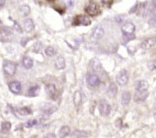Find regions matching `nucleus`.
I'll list each match as a JSON object with an SVG mask.
<instances>
[{
  "label": "nucleus",
  "mask_w": 156,
  "mask_h": 138,
  "mask_svg": "<svg viewBox=\"0 0 156 138\" xmlns=\"http://www.w3.org/2000/svg\"><path fill=\"white\" fill-rule=\"evenodd\" d=\"M3 70L6 75L12 77L17 72V64L9 60H5L3 62Z\"/></svg>",
  "instance_id": "nucleus-1"
},
{
  "label": "nucleus",
  "mask_w": 156,
  "mask_h": 138,
  "mask_svg": "<svg viewBox=\"0 0 156 138\" xmlns=\"http://www.w3.org/2000/svg\"><path fill=\"white\" fill-rule=\"evenodd\" d=\"M13 37V32L10 28L6 26H0V42H9Z\"/></svg>",
  "instance_id": "nucleus-2"
},
{
  "label": "nucleus",
  "mask_w": 156,
  "mask_h": 138,
  "mask_svg": "<svg viewBox=\"0 0 156 138\" xmlns=\"http://www.w3.org/2000/svg\"><path fill=\"white\" fill-rule=\"evenodd\" d=\"M105 34V30H104V27L101 26V25H97L93 31H92V33H91V40L93 42H97V41H99L100 39H102V37L104 36Z\"/></svg>",
  "instance_id": "nucleus-3"
},
{
  "label": "nucleus",
  "mask_w": 156,
  "mask_h": 138,
  "mask_svg": "<svg viewBox=\"0 0 156 138\" xmlns=\"http://www.w3.org/2000/svg\"><path fill=\"white\" fill-rule=\"evenodd\" d=\"M86 12L91 16V17H96L98 15H99L101 13V10H100V8L99 6L95 3V2H90L87 7H86Z\"/></svg>",
  "instance_id": "nucleus-4"
},
{
  "label": "nucleus",
  "mask_w": 156,
  "mask_h": 138,
  "mask_svg": "<svg viewBox=\"0 0 156 138\" xmlns=\"http://www.w3.org/2000/svg\"><path fill=\"white\" fill-rule=\"evenodd\" d=\"M98 111H99V113L101 116H108L109 115L110 111H111V106L109 105V103L105 100H102L99 101V104H98Z\"/></svg>",
  "instance_id": "nucleus-5"
},
{
  "label": "nucleus",
  "mask_w": 156,
  "mask_h": 138,
  "mask_svg": "<svg viewBox=\"0 0 156 138\" xmlns=\"http://www.w3.org/2000/svg\"><path fill=\"white\" fill-rule=\"evenodd\" d=\"M73 24L75 26H89L91 24V20L88 17L86 16H82V15H78L75 16L73 20Z\"/></svg>",
  "instance_id": "nucleus-6"
},
{
  "label": "nucleus",
  "mask_w": 156,
  "mask_h": 138,
  "mask_svg": "<svg viewBox=\"0 0 156 138\" xmlns=\"http://www.w3.org/2000/svg\"><path fill=\"white\" fill-rule=\"evenodd\" d=\"M116 80L119 86L127 85V83L129 81V73L126 69H122L121 71H119V73L116 77Z\"/></svg>",
  "instance_id": "nucleus-7"
},
{
  "label": "nucleus",
  "mask_w": 156,
  "mask_h": 138,
  "mask_svg": "<svg viewBox=\"0 0 156 138\" xmlns=\"http://www.w3.org/2000/svg\"><path fill=\"white\" fill-rule=\"evenodd\" d=\"M121 31L124 36H131L134 35L135 32V25L132 22L127 21L125 22L122 27H121Z\"/></svg>",
  "instance_id": "nucleus-8"
},
{
  "label": "nucleus",
  "mask_w": 156,
  "mask_h": 138,
  "mask_svg": "<svg viewBox=\"0 0 156 138\" xmlns=\"http://www.w3.org/2000/svg\"><path fill=\"white\" fill-rule=\"evenodd\" d=\"M87 82L89 87L91 88H98L101 84L100 78L96 75H87Z\"/></svg>",
  "instance_id": "nucleus-9"
},
{
  "label": "nucleus",
  "mask_w": 156,
  "mask_h": 138,
  "mask_svg": "<svg viewBox=\"0 0 156 138\" xmlns=\"http://www.w3.org/2000/svg\"><path fill=\"white\" fill-rule=\"evenodd\" d=\"M45 91L48 94V96L50 98H51L53 100H57L58 91H57L56 87L53 84H51V83L50 84H46V86H45Z\"/></svg>",
  "instance_id": "nucleus-10"
},
{
  "label": "nucleus",
  "mask_w": 156,
  "mask_h": 138,
  "mask_svg": "<svg viewBox=\"0 0 156 138\" xmlns=\"http://www.w3.org/2000/svg\"><path fill=\"white\" fill-rule=\"evenodd\" d=\"M156 44V37H152V38H148L146 40H144L141 44H140V48L144 51H148L150 49H151L154 45Z\"/></svg>",
  "instance_id": "nucleus-11"
},
{
  "label": "nucleus",
  "mask_w": 156,
  "mask_h": 138,
  "mask_svg": "<svg viewBox=\"0 0 156 138\" xmlns=\"http://www.w3.org/2000/svg\"><path fill=\"white\" fill-rule=\"evenodd\" d=\"M41 111L44 115H49L50 116L51 114L54 113L57 111V107L53 106L51 104H49V103H45L41 107Z\"/></svg>",
  "instance_id": "nucleus-12"
},
{
  "label": "nucleus",
  "mask_w": 156,
  "mask_h": 138,
  "mask_svg": "<svg viewBox=\"0 0 156 138\" xmlns=\"http://www.w3.org/2000/svg\"><path fill=\"white\" fill-rule=\"evenodd\" d=\"M101 64H100V61L97 58L95 59H92L90 64H89V70L93 73H97V72H99L101 70Z\"/></svg>",
  "instance_id": "nucleus-13"
},
{
  "label": "nucleus",
  "mask_w": 156,
  "mask_h": 138,
  "mask_svg": "<svg viewBox=\"0 0 156 138\" xmlns=\"http://www.w3.org/2000/svg\"><path fill=\"white\" fill-rule=\"evenodd\" d=\"M9 90L14 94H20L21 92V84L19 81H11L9 84Z\"/></svg>",
  "instance_id": "nucleus-14"
},
{
  "label": "nucleus",
  "mask_w": 156,
  "mask_h": 138,
  "mask_svg": "<svg viewBox=\"0 0 156 138\" xmlns=\"http://www.w3.org/2000/svg\"><path fill=\"white\" fill-rule=\"evenodd\" d=\"M149 96V92L148 90H143V91H136L135 95H134V100L136 102H141L146 100V99Z\"/></svg>",
  "instance_id": "nucleus-15"
},
{
  "label": "nucleus",
  "mask_w": 156,
  "mask_h": 138,
  "mask_svg": "<svg viewBox=\"0 0 156 138\" xmlns=\"http://www.w3.org/2000/svg\"><path fill=\"white\" fill-rule=\"evenodd\" d=\"M23 26H24V30L26 32L28 33H30L34 31L35 29V25H34V22L31 19H27L24 20L23 22Z\"/></svg>",
  "instance_id": "nucleus-16"
},
{
  "label": "nucleus",
  "mask_w": 156,
  "mask_h": 138,
  "mask_svg": "<svg viewBox=\"0 0 156 138\" xmlns=\"http://www.w3.org/2000/svg\"><path fill=\"white\" fill-rule=\"evenodd\" d=\"M136 90L138 91H143V90H148V88H149V85H148V82L145 81V80H140V81H137L136 82Z\"/></svg>",
  "instance_id": "nucleus-17"
},
{
  "label": "nucleus",
  "mask_w": 156,
  "mask_h": 138,
  "mask_svg": "<svg viewBox=\"0 0 156 138\" xmlns=\"http://www.w3.org/2000/svg\"><path fill=\"white\" fill-rule=\"evenodd\" d=\"M81 100H82V94H81V91L80 90H76L74 93H73V104L75 107H78L81 103Z\"/></svg>",
  "instance_id": "nucleus-18"
},
{
  "label": "nucleus",
  "mask_w": 156,
  "mask_h": 138,
  "mask_svg": "<svg viewBox=\"0 0 156 138\" xmlns=\"http://www.w3.org/2000/svg\"><path fill=\"white\" fill-rule=\"evenodd\" d=\"M130 100H131V95L129 91H124L122 92L121 94V103L122 105L124 106H127L129 104L130 102Z\"/></svg>",
  "instance_id": "nucleus-19"
},
{
  "label": "nucleus",
  "mask_w": 156,
  "mask_h": 138,
  "mask_svg": "<svg viewBox=\"0 0 156 138\" xmlns=\"http://www.w3.org/2000/svg\"><path fill=\"white\" fill-rule=\"evenodd\" d=\"M147 17V21L149 25L152 28H156V14L153 12H149Z\"/></svg>",
  "instance_id": "nucleus-20"
},
{
  "label": "nucleus",
  "mask_w": 156,
  "mask_h": 138,
  "mask_svg": "<svg viewBox=\"0 0 156 138\" xmlns=\"http://www.w3.org/2000/svg\"><path fill=\"white\" fill-rule=\"evenodd\" d=\"M16 111H17V112H18L20 115H22V116H27V115H31V114H32V111H31V109L29 108V107L16 108Z\"/></svg>",
  "instance_id": "nucleus-21"
},
{
  "label": "nucleus",
  "mask_w": 156,
  "mask_h": 138,
  "mask_svg": "<svg viewBox=\"0 0 156 138\" xmlns=\"http://www.w3.org/2000/svg\"><path fill=\"white\" fill-rule=\"evenodd\" d=\"M55 67L59 70H62L65 67V59L62 56H59L55 61Z\"/></svg>",
  "instance_id": "nucleus-22"
},
{
  "label": "nucleus",
  "mask_w": 156,
  "mask_h": 138,
  "mask_svg": "<svg viewBox=\"0 0 156 138\" xmlns=\"http://www.w3.org/2000/svg\"><path fill=\"white\" fill-rule=\"evenodd\" d=\"M22 65L26 69H30L33 66V60H32V58H30L29 56L23 57V59H22Z\"/></svg>",
  "instance_id": "nucleus-23"
},
{
  "label": "nucleus",
  "mask_w": 156,
  "mask_h": 138,
  "mask_svg": "<svg viewBox=\"0 0 156 138\" xmlns=\"http://www.w3.org/2000/svg\"><path fill=\"white\" fill-rule=\"evenodd\" d=\"M108 94L110 97H115L118 94V87L115 83L111 82L108 86Z\"/></svg>",
  "instance_id": "nucleus-24"
},
{
  "label": "nucleus",
  "mask_w": 156,
  "mask_h": 138,
  "mask_svg": "<svg viewBox=\"0 0 156 138\" xmlns=\"http://www.w3.org/2000/svg\"><path fill=\"white\" fill-rule=\"evenodd\" d=\"M40 90H41V89L39 86H32L31 88L29 89L27 95L29 97H36L40 94Z\"/></svg>",
  "instance_id": "nucleus-25"
},
{
  "label": "nucleus",
  "mask_w": 156,
  "mask_h": 138,
  "mask_svg": "<svg viewBox=\"0 0 156 138\" xmlns=\"http://www.w3.org/2000/svg\"><path fill=\"white\" fill-rule=\"evenodd\" d=\"M70 132H71V129L69 126L67 125H63L61 127L60 131H59V136L60 137H67L69 134H70Z\"/></svg>",
  "instance_id": "nucleus-26"
},
{
  "label": "nucleus",
  "mask_w": 156,
  "mask_h": 138,
  "mask_svg": "<svg viewBox=\"0 0 156 138\" xmlns=\"http://www.w3.org/2000/svg\"><path fill=\"white\" fill-rule=\"evenodd\" d=\"M20 13L24 16V17H27L30 15V8L28 6V5H22L21 7H20Z\"/></svg>",
  "instance_id": "nucleus-27"
},
{
  "label": "nucleus",
  "mask_w": 156,
  "mask_h": 138,
  "mask_svg": "<svg viewBox=\"0 0 156 138\" xmlns=\"http://www.w3.org/2000/svg\"><path fill=\"white\" fill-rule=\"evenodd\" d=\"M11 129V123L9 122H3L1 124V133H7Z\"/></svg>",
  "instance_id": "nucleus-28"
},
{
  "label": "nucleus",
  "mask_w": 156,
  "mask_h": 138,
  "mask_svg": "<svg viewBox=\"0 0 156 138\" xmlns=\"http://www.w3.org/2000/svg\"><path fill=\"white\" fill-rule=\"evenodd\" d=\"M88 134L87 133L84 132V131H74L72 134V137H80V138H85L87 137Z\"/></svg>",
  "instance_id": "nucleus-29"
},
{
  "label": "nucleus",
  "mask_w": 156,
  "mask_h": 138,
  "mask_svg": "<svg viewBox=\"0 0 156 138\" xmlns=\"http://www.w3.org/2000/svg\"><path fill=\"white\" fill-rule=\"evenodd\" d=\"M45 53L47 56H50V57H52L56 54V50L52 47V46H48L46 49H45Z\"/></svg>",
  "instance_id": "nucleus-30"
},
{
  "label": "nucleus",
  "mask_w": 156,
  "mask_h": 138,
  "mask_svg": "<svg viewBox=\"0 0 156 138\" xmlns=\"http://www.w3.org/2000/svg\"><path fill=\"white\" fill-rule=\"evenodd\" d=\"M37 124H38V121L35 120V119H33V120H29V121L25 123V126H26L27 128H31V127H33V126H35V125H37Z\"/></svg>",
  "instance_id": "nucleus-31"
},
{
  "label": "nucleus",
  "mask_w": 156,
  "mask_h": 138,
  "mask_svg": "<svg viewBox=\"0 0 156 138\" xmlns=\"http://www.w3.org/2000/svg\"><path fill=\"white\" fill-rule=\"evenodd\" d=\"M148 68L150 69V70H151V71L156 70V59L151 61V62H150L148 64Z\"/></svg>",
  "instance_id": "nucleus-32"
},
{
  "label": "nucleus",
  "mask_w": 156,
  "mask_h": 138,
  "mask_svg": "<svg viewBox=\"0 0 156 138\" xmlns=\"http://www.w3.org/2000/svg\"><path fill=\"white\" fill-rule=\"evenodd\" d=\"M12 21H13V23H14V30L15 31H17L18 32H22V29H21V27H20V25L16 21V20H12V19H10Z\"/></svg>",
  "instance_id": "nucleus-33"
},
{
  "label": "nucleus",
  "mask_w": 156,
  "mask_h": 138,
  "mask_svg": "<svg viewBox=\"0 0 156 138\" xmlns=\"http://www.w3.org/2000/svg\"><path fill=\"white\" fill-rule=\"evenodd\" d=\"M41 49V43L40 42H36V43L34 44V47H33L32 51H33L34 53H39Z\"/></svg>",
  "instance_id": "nucleus-34"
},
{
  "label": "nucleus",
  "mask_w": 156,
  "mask_h": 138,
  "mask_svg": "<svg viewBox=\"0 0 156 138\" xmlns=\"http://www.w3.org/2000/svg\"><path fill=\"white\" fill-rule=\"evenodd\" d=\"M138 9H139V3L137 2V3H136V4H135V5H134V6H133L131 9H130V10H129V13H130V14H132V13H135V12H136Z\"/></svg>",
  "instance_id": "nucleus-35"
},
{
  "label": "nucleus",
  "mask_w": 156,
  "mask_h": 138,
  "mask_svg": "<svg viewBox=\"0 0 156 138\" xmlns=\"http://www.w3.org/2000/svg\"><path fill=\"white\" fill-rule=\"evenodd\" d=\"M116 126L119 127V128H121L122 127V121L121 119H118L117 122H116Z\"/></svg>",
  "instance_id": "nucleus-36"
},
{
  "label": "nucleus",
  "mask_w": 156,
  "mask_h": 138,
  "mask_svg": "<svg viewBox=\"0 0 156 138\" xmlns=\"http://www.w3.org/2000/svg\"><path fill=\"white\" fill-rule=\"evenodd\" d=\"M112 1H113V0H102V2L104 4H107V5H110L112 3Z\"/></svg>",
  "instance_id": "nucleus-37"
},
{
  "label": "nucleus",
  "mask_w": 156,
  "mask_h": 138,
  "mask_svg": "<svg viewBox=\"0 0 156 138\" xmlns=\"http://www.w3.org/2000/svg\"><path fill=\"white\" fill-rule=\"evenodd\" d=\"M6 4V0H0V7H4Z\"/></svg>",
  "instance_id": "nucleus-38"
},
{
  "label": "nucleus",
  "mask_w": 156,
  "mask_h": 138,
  "mask_svg": "<svg viewBox=\"0 0 156 138\" xmlns=\"http://www.w3.org/2000/svg\"><path fill=\"white\" fill-rule=\"evenodd\" d=\"M44 137H45V138H48V137H53V138H54V137H56V135L53 134V133H49L48 135H45Z\"/></svg>",
  "instance_id": "nucleus-39"
},
{
  "label": "nucleus",
  "mask_w": 156,
  "mask_h": 138,
  "mask_svg": "<svg viewBox=\"0 0 156 138\" xmlns=\"http://www.w3.org/2000/svg\"><path fill=\"white\" fill-rule=\"evenodd\" d=\"M152 5H153V8L156 9V0H153V3H152Z\"/></svg>",
  "instance_id": "nucleus-40"
},
{
  "label": "nucleus",
  "mask_w": 156,
  "mask_h": 138,
  "mask_svg": "<svg viewBox=\"0 0 156 138\" xmlns=\"http://www.w3.org/2000/svg\"><path fill=\"white\" fill-rule=\"evenodd\" d=\"M49 1H52V0H49Z\"/></svg>",
  "instance_id": "nucleus-41"
}]
</instances>
